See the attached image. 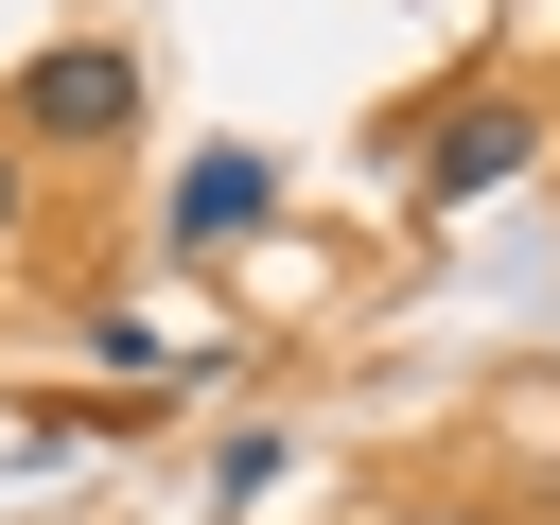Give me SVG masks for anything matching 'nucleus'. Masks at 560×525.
<instances>
[{
	"label": "nucleus",
	"instance_id": "3",
	"mask_svg": "<svg viewBox=\"0 0 560 525\" xmlns=\"http://www.w3.org/2000/svg\"><path fill=\"white\" fill-rule=\"evenodd\" d=\"M262 192H280V158H245V140H210V158L175 175V245H245V228H262Z\"/></svg>",
	"mask_w": 560,
	"mask_h": 525
},
{
	"label": "nucleus",
	"instance_id": "1",
	"mask_svg": "<svg viewBox=\"0 0 560 525\" xmlns=\"http://www.w3.org/2000/svg\"><path fill=\"white\" fill-rule=\"evenodd\" d=\"M18 140H140V52L122 35H52L18 70Z\"/></svg>",
	"mask_w": 560,
	"mask_h": 525
},
{
	"label": "nucleus",
	"instance_id": "4",
	"mask_svg": "<svg viewBox=\"0 0 560 525\" xmlns=\"http://www.w3.org/2000/svg\"><path fill=\"white\" fill-rule=\"evenodd\" d=\"M0 228H18V158H0Z\"/></svg>",
	"mask_w": 560,
	"mask_h": 525
},
{
	"label": "nucleus",
	"instance_id": "2",
	"mask_svg": "<svg viewBox=\"0 0 560 525\" xmlns=\"http://www.w3.org/2000/svg\"><path fill=\"white\" fill-rule=\"evenodd\" d=\"M525 158H542V122H525V105L490 88V105H455V122L420 140V210H472V192H508Z\"/></svg>",
	"mask_w": 560,
	"mask_h": 525
}]
</instances>
